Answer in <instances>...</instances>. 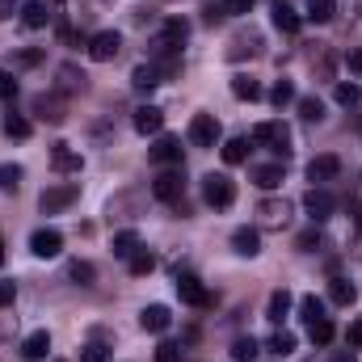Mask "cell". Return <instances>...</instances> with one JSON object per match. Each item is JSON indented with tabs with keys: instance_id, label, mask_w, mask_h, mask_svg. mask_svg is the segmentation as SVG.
I'll return each instance as SVG.
<instances>
[{
	"instance_id": "obj_1",
	"label": "cell",
	"mask_w": 362,
	"mask_h": 362,
	"mask_svg": "<svg viewBox=\"0 0 362 362\" xmlns=\"http://www.w3.org/2000/svg\"><path fill=\"white\" fill-rule=\"evenodd\" d=\"M202 198H206V206L223 211V206L236 202V181L228 177V173H211V177L202 181Z\"/></svg>"
},
{
	"instance_id": "obj_2",
	"label": "cell",
	"mask_w": 362,
	"mask_h": 362,
	"mask_svg": "<svg viewBox=\"0 0 362 362\" xmlns=\"http://www.w3.org/2000/svg\"><path fill=\"white\" fill-rule=\"evenodd\" d=\"M76 198H81V185L68 181V185H51V189H42L38 206H42V215H59V211H68Z\"/></svg>"
},
{
	"instance_id": "obj_3",
	"label": "cell",
	"mask_w": 362,
	"mask_h": 362,
	"mask_svg": "<svg viewBox=\"0 0 362 362\" xmlns=\"http://www.w3.org/2000/svg\"><path fill=\"white\" fill-rule=\"evenodd\" d=\"M253 144H270L282 160L291 156V131H286L282 122H257V127H253Z\"/></svg>"
},
{
	"instance_id": "obj_4",
	"label": "cell",
	"mask_w": 362,
	"mask_h": 362,
	"mask_svg": "<svg viewBox=\"0 0 362 362\" xmlns=\"http://www.w3.org/2000/svg\"><path fill=\"white\" fill-rule=\"evenodd\" d=\"M219 135H223V127H219L215 114H194V122H189V139H194L198 148H215Z\"/></svg>"
},
{
	"instance_id": "obj_5",
	"label": "cell",
	"mask_w": 362,
	"mask_h": 362,
	"mask_svg": "<svg viewBox=\"0 0 362 362\" xmlns=\"http://www.w3.org/2000/svg\"><path fill=\"white\" fill-rule=\"evenodd\" d=\"M118 51H122V38H118L114 30H101V34L89 38V59H97V64H110Z\"/></svg>"
},
{
	"instance_id": "obj_6",
	"label": "cell",
	"mask_w": 362,
	"mask_h": 362,
	"mask_svg": "<svg viewBox=\"0 0 362 362\" xmlns=\"http://www.w3.org/2000/svg\"><path fill=\"white\" fill-rule=\"evenodd\" d=\"M303 206H308L312 223H325V219L337 211V202H333V194H329V189H308V194H303Z\"/></svg>"
},
{
	"instance_id": "obj_7",
	"label": "cell",
	"mask_w": 362,
	"mask_h": 362,
	"mask_svg": "<svg viewBox=\"0 0 362 362\" xmlns=\"http://www.w3.org/2000/svg\"><path fill=\"white\" fill-rule=\"evenodd\" d=\"M30 249H34V257H59L64 253V236L55 228H38L30 236Z\"/></svg>"
},
{
	"instance_id": "obj_8",
	"label": "cell",
	"mask_w": 362,
	"mask_h": 362,
	"mask_svg": "<svg viewBox=\"0 0 362 362\" xmlns=\"http://www.w3.org/2000/svg\"><path fill=\"white\" fill-rule=\"evenodd\" d=\"M181 189H185V181H181L177 169H165L160 177L152 181V194H156L160 202H181Z\"/></svg>"
},
{
	"instance_id": "obj_9",
	"label": "cell",
	"mask_w": 362,
	"mask_h": 362,
	"mask_svg": "<svg viewBox=\"0 0 362 362\" xmlns=\"http://www.w3.org/2000/svg\"><path fill=\"white\" fill-rule=\"evenodd\" d=\"M177 295L189 303V308H211V295H206V286H202L194 274H181L177 278Z\"/></svg>"
},
{
	"instance_id": "obj_10",
	"label": "cell",
	"mask_w": 362,
	"mask_h": 362,
	"mask_svg": "<svg viewBox=\"0 0 362 362\" xmlns=\"http://www.w3.org/2000/svg\"><path fill=\"white\" fill-rule=\"evenodd\" d=\"M148 156H152V165H181V139L160 135V139L148 148Z\"/></svg>"
},
{
	"instance_id": "obj_11",
	"label": "cell",
	"mask_w": 362,
	"mask_h": 362,
	"mask_svg": "<svg viewBox=\"0 0 362 362\" xmlns=\"http://www.w3.org/2000/svg\"><path fill=\"white\" fill-rule=\"evenodd\" d=\"M51 169H55V173H81L85 160H81V152H72L68 144H55V148H51Z\"/></svg>"
},
{
	"instance_id": "obj_12",
	"label": "cell",
	"mask_w": 362,
	"mask_h": 362,
	"mask_svg": "<svg viewBox=\"0 0 362 362\" xmlns=\"http://www.w3.org/2000/svg\"><path fill=\"white\" fill-rule=\"evenodd\" d=\"M139 325H144L148 333H165V329L173 325V312H169L165 303H148V308L139 312Z\"/></svg>"
},
{
	"instance_id": "obj_13",
	"label": "cell",
	"mask_w": 362,
	"mask_h": 362,
	"mask_svg": "<svg viewBox=\"0 0 362 362\" xmlns=\"http://www.w3.org/2000/svg\"><path fill=\"white\" fill-rule=\"evenodd\" d=\"M17 17H21V25H25V30H42V25L51 21V8H47V0H25Z\"/></svg>"
},
{
	"instance_id": "obj_14",
	"label": "cell",
	"mask_w": 362,
	"mask_h": 362,
	"mask_svg": "<svg viewBox=\"0 0 362 362\" xmlns=\"http://www.w3.org/2000/svg\"><path fill=\"white\" fill-rule=\"evenodd\" d=\"M232 249H236L240 257H257V253H262V232H257V228H236V232H232Z\"/></svg>"
},
{
	"instance_id": "obj_15",
	"label": "cell",
	"mask_w": 362,
	"mask_h": 362,
	"mask_svg": "<svg viewBox=\"0 0 362 362\" xmlns=\"http://www.w3.org/2000/svg\"><path fill=\"white\" fill-rule=\"evenodd\" d=\"M337 173H341V156H333V152H325V156H316L308 165V177L312 181H333Z\"/></svg>"
},
{
	"instance_id": "obj_16",
	"label": "cell",
	"mask_w": 362,
	"mask_h": 362,
	"mask_svg": "<svg viewBox=\"0 0 362 362\" xmlns=\"http://www.w3.org/2000/svg\"><path fill=\"white\" fill-rule=\"evenodd\" d=\"M160 127H165V114L156 105H139L135 110V131L139 135H160Z\"/></svg>"
},
{
	"instance_id": "obj_17",
	"label": "cell",
	"mask_w": 362,
	"mask_h": 362,
	"mask_svg": "<svg viewBox=\"0 0 362 362\" xmlns=\"http://www.w3.org/2000/svg\"><path fill=\"white\" fill-rule=\"evenodd\" d=\"M257 215H262V223H266V228H286L291 206H286V202H278V198H266V202L257 206Z\"/></svg>"
},
{
	"instance_id": "obj_18",
	"label": "cell",
	"mask_w": 362,
	"mask_h": 362,
	"mask_svg": "<svg viewBox=\"0 0 362 362\" xmlns=\"http://www.w3.org/2000/svg\"><path fill=\"white\" fill-rule=\"evenodd\" d=\"M47 350H51V333H47V329H38V333H30V337H25L21 358H25V362H42V358H47Z\"/></svg>"
},
{
	"instance_id": "obj_19",
	"label": "cell",
	"mask_w": 362,
	"mask_h": 362,
	"mask_svg": "<svg viewBox=\"0 0 362 362\" xmlns=\"http://www.w3.org/2000/svg\"><path fill=\"white\" fill-rule=\"evenodd\" d=\"M291 303H295V295L282 286V291H274L270 295V303H266V320H274V325H282V316L291 312Z\"/></svg>"
},
{
	"instance_id": "obj_20",
	"label": "cell",
	"mask_w": 362,
	"mask_h": 362,
	"mask_svg": "<svg viewBox=\"0 0 362 362\" xmlns=\"http://www.w3.org/2000/svg\"><path fill=\"white\" fill-rule=\"evenodd\" d=\"M329 299H333L337 308H350V303L358 299V291H354L350 278H333V282H329Z\"/></svg>"
},
{
	"instance_id": "obj_21",
	"label": "cell",
	"mask_w": 362,
	"mask_h": 362,
	"mask_svg": "<svg viewBox=\"0 0 362 362\" xmlns=\"http://www.w3.org/2000/svg\"><path fill=\"white\" fill-rule=\"evenodd\" d=\"M253 185L257 189H278L282 185V165H257L253 169Z\"/></svg>"
},
{
	"instance_id": "obj_22",
	"label": "cell",
	"mask_w": 362,
	"mask_h": 362,
	"mask_svg": "<svg viewBox=\"0 0 362 362\" xmlns=\"http://www.w3.org/2000/svg\"><path fill=\"white\" fill-rule=\"evenodd\" d=\"M131 85H135L139 93L156 89V85H160V72H156V64H139V68H135V76H131Z\"/></svg>"
},
{
	"instance_id": "obj_23",
	"label": "cell",
	"mask_w": 362,
	"mask_h": 362,
	"mask_svg": "<svg viewBox=\"0 0 362 362\" xmlns=\"http://www.w3.org/2000/svg\"><path fill=\"white\" fill-rule=\"evenodd\" d=\"M274 25H278L282 34H295L303 21H299V13H295V8H286V4H274Z\"/></svg>"
},
{
	"instance_id": "obj_24",
	"label": "cell",
	"mask_w": 362,
	"mask_h": 362,
	"mask_svg": "<svg viewBox=\"0 0 362 362\" xmlns=\"http://www.w3.org/2000/svg\"><path fill=\"white\" fill-rule=\"evenodd\" d=\"M232 93H236L240 101H262V85H257L253 76H232Z\"/></svg>"
},
{
	"instance_id": "obj_25",
	"label": "cell",
	"mask_w": 362,
	"mask_h": 362,
	"mask_svg": "<svg viewBox=\"0 0 362 362\" xmlns=\"http://www.w3.org/2000/svg\"><path fill=\"white\" fill-rule=\"evenodd\" d=\"M127 266H131V274H135V278H144V274L156 270V257H152V253H148V249L139 245V249L131 253V262H127Z\"/></svg>"
},
{
	"instance_id": "obj_26",
	"label": "cell",
	"mask_w": 362,
	"mask_h": 362,
	"mask_svg": "<svg viewBox=\"0 0 362 362\" xmlns=\"http://www.w3.org/2000/svg\"><path fill=\"white\" fill-rule=\"evenodd\" d=\"M249 152H253L249 139H228V144H223V160H228V165H245Z\"/></svg>"
},
{
	"instance_id": "obj_27",
	"label": "cell",
	"mask_w": 362,
	"mask_h": 362,
	"mask_svg": "<svg viewBox=\"0 0 362 362\" xmlns=\"http://www.w3.org/2000/svg\"><path fill=\"white\" fill-rule=\"evenodd\" d=\"M135 249H139V236H135L131 228H127V232H114V257H127V262H131Z\"/></svg>"
},
{
	"instance_id": "obj_28",
	"label": "cell",
	"mask_w": 362,
	"mask_h": 362,
	"mask_svg": "<svg viewBox=\"0 0 362 362\" xmlns=\"http://www.w3.org/2000/svg\"><path fill=\"white\" fill-rule=\"evenodd\" d=\"M308 337H312V346H329V341H333V320H329V316L312 320V325H308Z\"/></svg>"
},
{
	"instance_id": "obj_29",
	"label": "cell",
	"mask_w": 362,
	"mask_h": 362,
	"mask_svg": "<svg viewBox=\"0 0 362 362\" xmlns=\"http://www.w3.org/2000/svg\"><path fill=\"white\" fill-rule=\"evenodd\" d=\"M85 81H89V76H85V72H76L72 64H68V68H59V89H64V93H81V89H85Z\"/></svg>"
},
{
	"instance_id": "obj_30",
	"label": "cell",
	"mask_w": 362,
	"mask_h": 362,
	"mask_svg": "<svg viewBox=\"0 0 362 362\" xmlns=\"http://www.w3.org/2000/svg\"><path fill=\"white\" fill-rule=\"evenodd\" d=\"M34 110H38L47 122H64V101H55V97H38Z\"/></svg>"
},
{
	"instance_id": "obj_31",
	"label": "cell",
	"mask_w": 362,
	"mask_h": 362,
	"mask_svg": "<svg viewBox=\"0 0 362 362\" xmlns=\"http://www.w3.org/2000/svg\"><path fill=\"white\" fill-rule=\"evenodd\" d=\"M160 38H169L173 47H181V42L189 38V21H181V17H169V21H165V34H160Z\"/></svg>"
},
{
	"instance_id": "obj_32",
	"label": "cell",
	"mask_w": 362,
	"mask_h": 362,
	"mask_svg": "<svg viewBox=\"0 0 362 362\" xmlns=\"http://www.w3.org/2000/svg\"><path fill=\"white\" fill-rule=\"evenodd\" d=\"M299 118H303V122H320V118H325V105H320L316 97H299Z\"/></svg>"
},
{
	"instance_id": "obj_33",
	"label": "cell",
	"mask_w": 362,
	"mask_h": 362,
	"mask_svg": "<svg viewBox=\"0 0 362 362\" xmlns=\"http://www.w3.org/2000/svg\"><path fill=\"white\" fill-rule=\"evenodd\" d=\"M4 131H8L13 139H30V131H34V127H30V118H21V114H8V118H4Z\"/></svg>"
},
{
	"instance_id": "obj_34",
	"label": "cell",
	"mask_w": 362,
	"mask_h": 362,
	"mask_svg": "<svg viewBox=\"0 0 362 362\" xmlns=\"http://www.w3.org/2000/svg\"><path fill=\"white\" fill-rule=\"evenodd\" d=\"M333 13H337L333 0H308V17L312 21H333Z\"/></svg>"
},
{
	"instance_id": "obj_35",
	"label": "cell",
	"mask_w": 362,
	"mask_h": 362,
	"mask_svg": "<svg viewBox=\"0 0 362 362\" xmlns=\"http://www.w3.org/2000/svg\"><path fill=\"white\" fill-rule=\"evenodd\" d=\"M270 350H274V354H282V358H286V354H295V333L278 329V333L270 337Z\"/></svg>"
},
{
	"instance_id": "obj_36",
	"label": "cell",
	"mask_w": 362,
	"mask_h": 362,
	"mask_svg": "<svg viewBox=\"0 0 362 362\" xmlns=\"http://www.w3.org/2000/svg\"><path fill=\"white\" fill-rule=\"evenodd\" d=\"M232 358H236V362H253V358H257V341H253V337H236Z\"/></svg>"
},
{
	"instance_id": "obj_37",
	"label": "cell",
	"mask_w": 362,
	"mask_h": 362,
	"mask_svg": "<svg viewBox=\"0 0 362 362\" xmlns=\"http://www.w3.org/2000/svg\"><path fill=\"white\" fill-rule=\"evenodd\" d=\"M68 278L81 282V286H89L93 278H97V270H93V262H72V266H68Z\"/></svg>"
},
{
	"instance_id": "obj_38",
	"label": "cell",
	"mask_w": 362,
	"mask_h": 362,
	"mask_svg": "<svg viewBox=\"0 0 362 362\" xmlns=\"http://www.w3.org/2000/svg\"><path fill=\"white\" fill-rule=\"evenodd\" d=\"M299 312H303V320L312 325V320H320V316H325V303H320L316 295H303V299H299Z\"/></svg>"
},
{
	"instance_id": "obj_39",
	"label": "cell",
	"mask_w": 362,
	"mask_h": 362,
	"mask_svg": "<svg viewBox=\"0 0 362 362\" xmlns=\"http://www.w3.org/2000/svg\"><path fill=\"white\" fill-rule=\"evenodd\" d=\"M21 185V165H0V189H17Z\"/></svg>"
},
{
	"instance_id": "obj_40",
	"label": "cell",
	"mask_w": 362,
	"mask_h": 362,
	"mask_svg": "<svg viewBox=\"0 0 362 362\" xmlns=\"http://www.w3.org/2000/svg\"><path fill=\"white\" fill-rule=\"evenodd\" d=\"M270 101L274 105H291V101H295V85H291V81H278L270 89Z\"/></svg>"
},
{
	"instance_id": "obj_41",
	"label": "cell",
	"mask_w": 362,
	"mask_h": 362,
	"mask_svg": "<svg viewBox=\"0 0 362 362\" xmlns=\"http://www.w3.org/2000/svg\"><path fill=\"white\" fill-rule=\"evenodd\" d=\"M333 97H337L341 105H358V101H362V89H358V85H346V81H341V85L333 89Z\"/></svg>"
},
{
	"instance_id": "obj_42",
	"label": "cell",
	"mask_w": 362,
	"mask_h": 362,
	"mask_svg": "<svg viewBox=\"0 0 362 362\" xmlns=\"http://www.w3.org/2000/svg\"><path fill=\"white\" fill-rule=\"evenodd\" d=\"M257 51V38H236L232 47H228V59H245V55H253Z\"/></svg>"
},
{
	"instance_id": "obj_43",
	"label": "cell",
	"mask_w": 362,
	"mask_h": 362,
	"mask_svg": "<svg viewBox=\"0 0 362 362\" xmlns=\"http://www.w3.org/2000/svg\"><path fill=\"white\" fill-rule=\"evenodd\" d=\"M13 64H17V68H34V64H42V51H34V47H30V51H17Z\"/></svg>"
},
{
	"instance_id": "obj_44",
	"label": "cell",
	"mask_w": 362,
	"mask_h": 362,
	"mask_svg": "<svg viewBox=\"0 0 362 362\" xmlns=\"http://www.w3.org/2000/svg\"><path fill=\"white\" fill-rule=\"evenodd\" d=\"M156 362H181V350L173 341H165V346H156Z\"/></svg>"
},
{
	"instance_id": "obj_45",
	"label": "cell",
	"mask_w": 362,
	"mask_h": 362,
	"mask_svg": "<svg viewBox=\"0 0 362 362\" xmlns=\"http://www.w3.org/2000/svg\"><path fill=\"white\" fill-rule=\"evenodd\" d=\"M0 97H4V101L17 97V81H13V72H4V68H0Z\"/></svg>"
},
{
	"instance_id": "obj_46",
	"label": "cell",
	"mask_w": 362,
	"mask_h": 362,
	"mask_svg": "<svg viewBox=\"0 0 362 362\" xmlns=\"http://www.w3.org/2000/svg\"><path fill=\"white\" fill-rule=\"evenodd\" d=\"M257 0H223V13H253Z\"/></svg>"
},
{
	"instance_id": "obj_47",
	"label": "cell",
	"mask_w": 362,
	"mask_h": 362,
	"mask_svg": "<svg viewBox=\"0 0 362 362\" xmlns=\"http://www.w3.org/2000/svg\"><path fill=\"white\" fill-rule=\"evenodd\" d=\"M346 341H350L354 350H362V320H350V329H346Z\"/></svg>"
},
{
	"instance_id": "obj_48",
	"label": "cell",
	"mask_w": 362,
	"mask_h": 362,
	"mask_svg": "<svg viewBox=\"0 0 362 362\" xmlns=\"http://www.w3.org/2000/svg\"><path fill=\"white\" fill-rule=\"evenodd\" d=\"M316 245H320V232H303V236H299V249H303V253H316Z\"/></svg>"
},
{
	"instance_id": "obj_49",
	"label": "cell",
	"mask_w": 362,
	"mask_h": 362,
	"mask_svg": "<svg viewBox=\"0 0 362 362\" xmlns=\"http://www.w3.org/2000/svg\"><path fill=\"white\" fill-rule=\"evenodd\" d=\"M13 13H21V0H0V21H8Z\"/></svg>"
},
{
	"instance_id": "obj_50",
	"label": "cell",
	"mask_w": 362,
	"mask_h": 362,
	"mask_svg": "<svg viewBox=\"0 0 362 362\" xmlns=\"http://www.w3.org/2000/svg\"><path fill=\"white\" fill-rule=\"evenodd\" d=\"M81 362H105V350H101V346H85Z\"/></svg>"
},
{
	"instance_id": "obj_51",
	"label": "cell",
	"mask_w": 362,
	"mask_h": 362,
	"mask_svg": "<svg viewBox=\"0 0 362 362\" xmlns=\"http://www.w3.org/2000/svg\"><path fill=\"white\" fill-rule=\"evenodd\" d=\"M13 295H17V286H13V282H0V308H8Z\"/></svg>"
},
{
	"instance_id": "obj_52",
	"label": "cell",
	"mask_w": 362,
	"mask_h": 362,
	"mask_svg": "<svg viewBox=\"0 0 362 362\" xmlns=\"http://www.w3.org/2000/svg\"><path fill=\"white\" fill-rule=\"evenodd\" d=\"M223 17H228V13H223V4H206V21H211V25H215V21H223Z\"/></svg>"
},
{
	"instance_id": "obj_53",
	"label": "cell",
	"mask_w": 362,
	"mask_h": 362,
	"mask_svg": "<svg viewBox=\"0 0 362 362\" xmlns=\"http://www.w3.org/2000/svg\"><path fill=\"white\" fill-rule=\"evenodd\" d=\"M346 64H350V72H362V47H358V51H350V55H346Z\"/></svg>"
},
{
	"instance_id": "obj_54",
	"label": "cell",
	"mask_w": 362,
	"mask_h": 362,
	"mask_svg": "<svg viewBox=\"0 0 362 362\" xmlns=\"http://www.w3.org/2000/svg\"><path fill=\"white\" fill-rule=\"evenodd\" d=\"M354 228L362 232V202H354Z\"/></svg>"
},
{
	"instance_id": "obj_55",
	"label": "cell",
	"mask_w": 362,
	"mask_h": 362,
	"mask_svg": "<svg viewBox=\"0 0 362 362\" xmlns=\"http://www.w3.org/2000/svg\"><path fill=\"white\" fill-rule=\"evenodd\" d=\"M337 362H358L354 354H337Z\"/></svg>"
},
{
	"instance_id": "obj_56",
	"label": "cell",
	"mask_w": 362,
	"mask_h": 362,
	"mask_svg": "<svg viewBox=\"0 0 362 362\" xmlns=\"http://www.w3.org/2000/svg\"><path fill=\"white\" fill-rule=\"evenodd\" d=\"M0 266H4V240H0Z\"/></svg>"
}]
</instances>
